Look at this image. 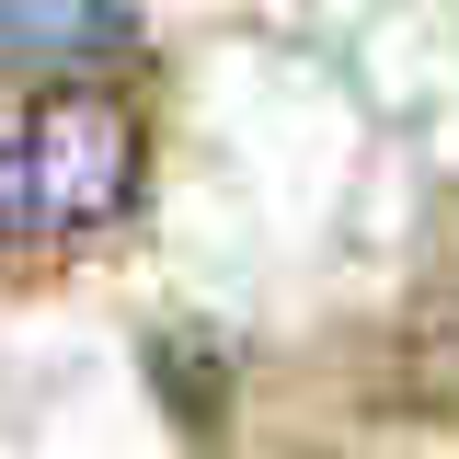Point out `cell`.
<instances>
[{
	"label": "cell",
	"mask_w": 459,
	"mask_h": 459,
	"mask_svg": "<svg viewBox=\"0 0 459 459\" xmlns=\"http://www.w3.org/2000/svg\"><path fill=\"white\" fill-rule=\"evenodd\" d=\"M126 195H138V115L115 92H57L0 126V264L92 241Z\"/></svg>",
	"instance_id": "6da1fadb"
},
{
	"label": "cell",
	"mask_w": 459,
	"mask_h": 459,
	"mask_svg": "<svg viewBox=\"0 0 459 459\" xmlns=\"http://www.w3.org/2000/svg\"><path fill=\"white\" fill-rule=\"evenodd\" d=\"M126 23V0H0V47L23 57H81Z\"/></svg>",
	"instance_id": "7a4b0ae2"
}]
</instances>
